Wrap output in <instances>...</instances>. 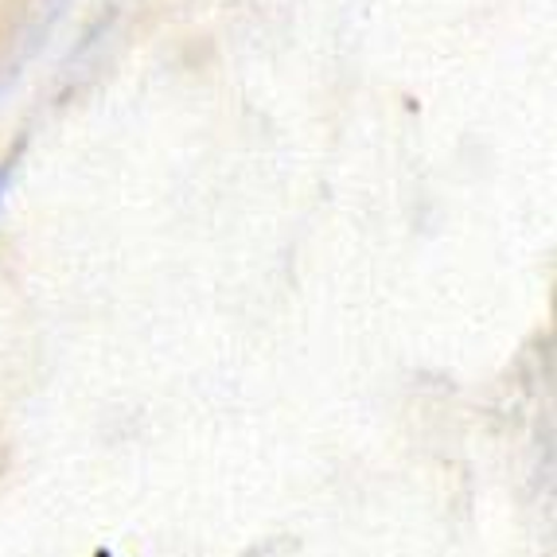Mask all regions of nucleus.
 Here are the masks:
<instances>
[{
  "label": "nucleus",
  "mask_w": 557,
  "mask_h": 557,
  "mask_svg": "<svg viewBox=\"0 0 557 557\" xmlns=\"http://www.w3.org/2000/svg\"><path fill=\"white\" fill-rule=\"evenodd\" d=\"M94 557H113L110 549H94Z\"/></svg>",
  "instance_id": "nucleus-2"
},
{
  "label": "nucleus",
  "mask_w": 557,
  "mask_h": 557,
  "mask_svg": "<svg viewBox=\"0 0 557 557\" xmlns=\"http://www.w3.org/2000/svg\"><path fill=\"white\" fill-rule=\"evenodd\" d=\"M4 184H9V168H0V191H4Z\"/></svg>",
  "instance_id": "nucleus-1"
}]
</instances>
